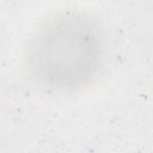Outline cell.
Instances as JSON below:
<instances>
[{"instance_id":"6da1fadb","label":"cell","mask_w":153,"mask_h":153,"mask_svg":"<svg viewBox=\"0 0 153 153\" xmlns=\"http://www.w3.org/2000/svg\"><path fill=\"white\" fill-rule=\"evenodd\" d=\"M29 54L34 75L44 83L62 89L84 86L96 76L102 61L100 29L85 14H63L42 28Z\"/></svg>"}]
</instances>
